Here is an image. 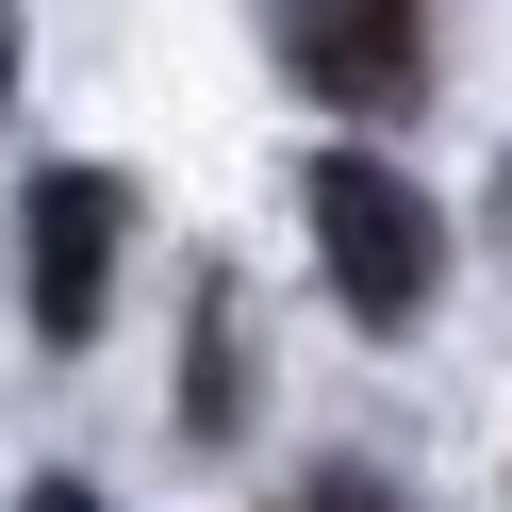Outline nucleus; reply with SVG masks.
<instances>
[{"label": "nucleus", "instance_id": "obj_7", "mask_svg": "<svg viewBox=\"0 0 512 512\" xmlns=\"http://www.w3.org/2000/svg\"><path fill=\"white\" fill-rule=\"evenodd\" d=\"M0 100H17V0H0Z\"/></svg>", "mask_w": 512, "mask_h": 512}, {"label": "nucleus", "instance_id": "obj_4", "mask_svg": "<svg viewBox=\"0 0 512 512\" xmlns=\"http://www.w3.org/2000/svg\"><path fill=\"white\" fill-rule=\"evenodd\" d=\"M182 430H199V446L248 430V298H232V281L182 298Z\"/></svg>", "mask_w": 512, "mask_h": 512}, {"label": "nucleus", "instance_id": "obj_5", "mask_svg": "<svg viewBox=\"0 0 512 512\" xmlns=\"http://www.w3.org/2000/svg\"><path fill=\"white\" fill-rule=\"evenodd\" d=\"M281 512H413V496H397V479H380V463H314V479H298V496H281Z\"/></svg>", "mask_w": 512, "mask_h": 512}, {"label": "nucleus", "instance_id": "obj_6", "mask_svg": "<svg viewBox=\"0 0 512 512\" xmlns=\"http://www.w3.org/2000/svg\"><path fill=\"white\" fill-rule=\"evenodd\" d=\"M17 512H100V496H83V479H34V496H17Z\"/></svg>", "mask_w": 512, "mask_h": 512}, {"label": "nucleus", "instance_id": "obj_2", "mask_svg": "<svg viewBox=\"0 0 512 512\" xmlns=\"http://www.w3.org/2000/svg\"><path fill=\"white\" fill-rule=\"evenodd\" d=\"M116 248H133V182H116V166H50L34 199H17V265H34V331L50 347H100Z\"/></svg>", "mask_w": 512, "mask_h": 512}, {"label": "nucleus", "instance_id": "obj_3", "mask_svg": "<svg viewBox=\"0 0 512 512\" xmlns=\"http://www.w3.org/2000/svg\"><path fill=\"white\" fill-rule=\"evenodd\" d=\"M281 67L331 116H413L430 100V17L413 0H281Z\"/></svg>", "mask_w": 512, "mask_h": 512}, {"label": "nucleus", "instance_id": "obj_1", "mask_svg": "<svg viewBox=\"0 0 512 512\" xmlns=\"http://www.w3.org/2000/svg\"><path fill=\"white\" fill-rule=\"evenodd\" d=\"M298 215H314V265H331V298L364 314V331H413V314L446 298V215H430V182H397L380 149H331V166L298 182Z\"/></svg>", "mask_w": 512, "mask_h": 512}, {"label": "nucleus", "instance_id": "obj_8", "mask_svg": "<svg viewBox=\"0 0 512 512\" xmlns=\"http://www.w3.org/2000/svg\"><path fill=\"white\" fill-rule=\"evenodd\" d=\"M496 232H512V182H496Z\"/></svg>", "mask_w": 512, "mask_h": 512}]
</instances>
